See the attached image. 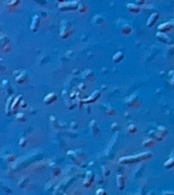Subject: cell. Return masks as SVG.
<instances>
[{
	"instance_id": "6da1fadb",
	"label": "cell",
	"mask_w": 174,
	"mask_h": 195,
	"mask_svg": "<svg viewBox=\"0 0 174 195\" xmlns=\"http://www.w3.org/2000/svg\"><path fill=\"white\" fill-rule=\"evenodd\" d=\"M153 158L152 153L150 151H144L138 154H132V156H125L119 158L118 163L120 165H136L142 163L144 161H149Z\"/></svg>"
},
{
	"instance_id": "7a4b0ae2",
	"label": "cell",
	"mask_w": 174,
	"mask_h": 195,
	"mask_svg": "<svg viewBox=\"0 0 174 195\" xmlns=\"http://www.w3.org/2000/svg\"><path fill=\"white\" fill-rule=\"evenodd\" d=\"M167 135H168V130L165 126H162V125L157 126V129L155 131L149 132V137L153 138L156 141H162Z\"/></svg>"
},
{
	"instance_id": "3957f363",
	"label": "cell",
	"mask_w": 174,
	"mask_h": 195,
	"mask_svg": "<svg viewBox=\"0 0 174 195\" xmlns=\"http://www.w3.org/2000/svg\"><path fill=\"white\" fill-rule=\"evenodd\" d=\"M79 1H59L58 7L61 11H73L79 9Z\"/></svg>"
},
{
	"instance_id": "277c9868",
	"label": "cell",
	"mask_w": 174,
	"mask_h": 195,
	"mask_svg": "<svg viewBox=\"0 0 174 195\" xmlns=\"http://www.w3.org/2000/svg\"><path fill=\"white\" fill-rule=\"evenodd\" d=\"M73 29L72 26L70 25V24L67 21H61V25H60V31H59V35L63 40H66L70 37V35L72 34Z\"/></svg>"
},
{
	"instance_id": "5b68a950",
	"label": "cell",
	"mask_w": 174,
	"mask_h": 195,
	"mask_svg": "<svg viewBox=\"0 0 174 195\" xmlns=\"http://www.w3.org/2000/svg\"><path fill=\"white\" fill-rule=\"evenodd\" d=\"M0 45H1V52L7 53L11 50L10 47V39L4 34H1V39H0Z\"/></svg>"
},
{
	"instance_id": "8992f818",
	"label": "cell",
	"mask_w": 174,
	"mask_h": 195,
	"mask_svg": "<svg viewBox=\"0 0 174 195\" xmlns=\"http://www.w3.org/2000/svg\"><path fill=\"white\" fill-rule=\"evenodd\" d=\"M140 99L138 97V94H133L132 96H129V97L126 98L125 100V105L127 106L129 108H135V107H138L140 105Z\"/></svg>"
},
{
	"instance_id": "52a82bcc",
	"label": "cell",
	"mask_w": 174,
	"mask_h": 195,
	"mask_svg": "<svg viewBox=\"0 0 174 195\" xmlns=\"http://www.w3.org/2000/svg\"><path fill=\"white\" fill-rule=\"evenodd\" d=\"M100 97H101V92L97 90L95 92H93L90 97L86 98V99H83L82 103H83V104H92V103H95L96 101H98V99Z\"/></svg>"
},
{
	"instance_id": "ba28073f",
	"label": "cell",
	"mask_w": 174,
	"mask_h": 195,
	"mask_svg": "<svg viewBox=\"0 0 174 195\" xmlns=\"http://www.w3.org/2000/svg\"><path fill=\"white\" fill-rule=\"evenodd\" d=\"M94 181H95V175H94V173H93L92 171H88L86 173L85 180H83V187H85V188L92 187Z\"/></svg>"
},
{
	"instance_id": "9c48e42d",
	"label": "cell",
	"mask_w": 174,
	"mask_h": 195,
	"mask_svg": "<svg viewBox=\"0 0 174 195\" xmlns=\"http://www.w3.org/2000/svg\"><path fill=\"white\" fill-rule=\"evenodd\" d=\"M15 78V81L18 82V84H26V82L29 81V75H28V72L26 70H21L19 71V73L16 74Z\"/></svg>"
},
{
	"instance_id": "30bf717a",
	"label": "cell",
	"mask_w": 174,
	"mask_h": 195,
	"mask_svg": "<svg viewBox=\"0 0 174 195\" xmlns=\"http://www.w3.org/2000/svg\"><path fill=\"white\" fill-rule=\"evenodd\" d=\"M22 100V95H18V96H16V97L14 98V100H13L12 102V105H11V108H10V110H11V114L12 115H16L18 113V108H19V106H21V102Z\"/></svg>"
},
{
	"instance_id": "8fae6325",
	"label": "cell",
	"mask_w": 174,
	"mask_h": 195,
	"mask_svg": "<svg viewBox=\"0 0 174 195\" xmlns=\"http://www.w3.org/2000/svg\"><path fill=\"white\" fill-rule=\"evenodd\" d=\"M156 38L158 39L160 42H162V43H164V44H166V45L172 44V39L170 38L167 34H164V33L158 32L156 34Z\"/></svg>"
},
{
	"instance_id": "7c38bea8",
	"label": "cell",
	"mask_w": 174,
	"mask_h": 195,
	"mask_svg": "<svg viewBox=\"0 0 174 195\" xmlns=\"http://www.w3.org/2000/svg\"><path fill=\"white\" fill-rule=\"evenodd\" d=\"M40 22H41V19H40V16L38 14H35L33 16L32 18V24L31 26H30V29H31V31L33 33H36L38 32V29L40 28Z\"/></svg>"
},
{
	"instance_id": "4fadbf2b",
	"label": "cell",
	"mask_w": 174,
	"mask_h": 195,
	"mask_svg": "<svg viewBox=\"0 0 174 195\" xmlns=\"http://www.w3.org/2000/svg\"><path fill=\"white\" fill-rule=\"evenodd\" d=\"M1 87H2L3 92H4L5 94H6V96H7L8 98L11 97V95L13 94V91H12V87L10 85V84L8 82V80H6V79H3Z\"/></svg>"
},
{
	"instance_id": "5bb4252c",
	"label": "cell",
	"mask_w": 174,
	"mask_h": 195,
	"mask_svg": "<svg viewBox=\"0 0 174 195\" xmlns=\"http://www.w3.org/2000/svg\"><path fill=\"white\" fill-rule=\"evenodd\" d=\"M157 29H158V32L160 33H164V34H166V33L170 32L172 29V25L170 21H166V22H162V24H160L158 25V28H157Z\"/></svg>"
},
{
	"instance_id": "9a60e30c",
	"label": "cell",
	"mask_w": 174,
	"mask_h": 195,
	"mask_svg": "<svg viewBox=\"0 0 174 195\" xmlns=\"http://www.w3.org/2000/svg\"><path fill=\"white\" fill-rule=\"evenodd\" d=\"M159 19V13L158 12H153L151 15L149 16L148 21H147V25L149 26V28H152V26L156 24L157 21H158Z\"/></svg>"
},
{
	"instance_id": "2e32d148",
	"label": "cell",
	"mask_w": 174,
	"mask_h": 195,
	"mask_svg": "<svg viewBox=\"0 0 174 195\" xmlns=\"http://www.w3.org/2000/svg\"><path fill=\"white\" fill-rule=\"evenodd\" d=\"M57 101V95L55 92H50L44 98V103L46 105H51Z\"/></svg>"
},
{
	"instance_id": "e0dca14e",
	"label": "cell",
	"mask_w": 174,
	"mask_h": 195,
	"mask_svg": "<svg viewBox=\"0 0 174 195\" xmlns=\"http://www.w3.org/2000/svg\"><path fill=\"white\" fill-rule=\"evenodd\" d=\"M164 168L167 170H171L174 168V150L170 154V158L164 163Z\"/></svg>"
},
{
	"instance_id": "ac0fdd59",
	"label": "cell",
	"mask_w": 174,
	"mask_h": 195,
	"mask_svg": "<svg viewBox=\"0 0 174 195\" xmlns=\"http://www.w3.org/2000/svg\"><path fill=\"white\" fill-rule=\"evenodd\" d=\"M116 185L119 190H123L125 188V178L123 175H118L116 177Z\"/></svg>"
},
{
	"instance_id": "d6986e66",
	"label": "cell",
	"mask_w": 174,
	"mask_h": 195,
	"mask_svg": "<svg viewBox=\"0 0 174 195\" xmlns=\"http://www.w3.org/2000/svg\"><path fill=\"white\" fill-rule=\"evenodd\" d=\"M126 7H127V9L130 12L135 13V14H136V13H139L140 11V7L136 4V3H127V4H126Z\"/></svg>"
},
{
	"instance_id": "ffe728a7",
	"label": "cell",
	"mask_w": 174,
	"mask_h": 195,
	"mask_svg": "<svg viewBox=\"0 0 174 195\" xmlns=\"http://www.w3.org/2000/svg\"><path fill=\"white\" fill-rule=\"evenodd\" d=\"M90 128H91L92 131H93L94 136H98V135L100 134V129H99L98 125H97L95 120H92L91 122H90Z\"/></svg>"
},
{
	"instance_id": "44dd1931",
	"label": "cell",
	"mask_w": 174,
	"mask_h": 195,
	"mask_svg": "<svg viewBox=\"0 0 174 195\" xmlns=\"http://www.w3.org/2000/svg\"><path fill=\"white\" fill-rule=\"evenodd\" d=\"M5 4L9 6V11H12V9L15 10V9L18 7V5L21 4V1H19V0H13V1L5 2Z\"/></svg>"
},
{
	"instance_id": "7402d4cb",
	"label": "cell",
	"mask_w": 174,
	"mask_h": 195,
	"mask_svg": "<svg viewBox=\"0 0 174 195\" xmlns=\"http://www.w3.org/2000/svg\"><path fill=\"white\" fill-rule=\"evenodd\" d=\"M156 143V140L151 137H147L143 140V145L145 147H153Z\"/></svg>"
},
{
	"instance_id": "603a6c76",
	"label": "cell",
	"mask_w": 174,
	"mask_h": 195,
	"mask_svg": "<svg viewBox=\"0 0 174 195\" xmlns=\"http://www.w3.org/2000/svg\"><path fill=\"white\" fill-rule=\"evenodd\" d=\"M123 58H124V56H123V53L122 52H117L115 53L114 55H113V58H112V60L114 63H120L122 60H123Z\"/></svg>"
},
{
	"instance_id": "cb8c5ba5",
	"label": "cell",
	"mask_w": 174,
	"mask_h": 195,
	"mask_svg": "<svg viewBox=\"0 0 174 195\" xmlns=\"http://www.w3.org/2000/svg\"><path fill=\"white\" fill-rule=\"evenodd\" d=\"M132 29L130 28V26H129L128 25H122V28H121V34H122V35L128 36V35L132 34Z\"/></svg>"
},
{
	"instance_id": "d4e9b609",
	"label": "cell",
	"mask_w": 174,
	"mask_h": 195,
	"mask_svg": "<svg viewBox=\"0 0 174 195\" xmlns=\"http://www.w3.org/2000/svg\"><path fill=\"white\" fill-rule=\"evenodd\" d=\"M104 107H105V112H106V114L108 115V116H113V115H115L116 111H115L113 108L110 107L109 105H104Z\"/></svg>"
},
{
	"instance_id": "484cf974",
	"label": "cell",
	"mask_w": 174,
	"mask_h": 195,
	"mask_svg": "<svg viewBox=\"0 0 174 195\" xmlns=\"http://www.w3.org/2000/svg\"><path fill=\"white\" fill-rule=\"evenodd\" d=\"M127 130L130 134H136V132H138V127H136L135 124H129L127 126Z\"/></svg>"
},
{
	"instance_id": "4316f807",
	"label": "cell",
	"mask_w": 174,
	"mask_h": 195,
	"mask_svg": "<svg viewBox=\"0 0 174 195\" xmlns=\"http://www.w3.org/2000/svg\"><path fill=\"white\" fill-rule=\"evenodd\" d=\"M168 76H169V84L170 85L174 88V70H170L168 72Z\"/></svg>"
},
{
	"instance_id": "83f0119b",
	"label": "cell",
	"mask_w": 174,
	"mask_h": 195,
	"mask_svg": "<svg viewBox=\"0 0 174 195\" xmlns=\"http://www.w3.org/2000/svg\"><path fill=\"white\" fill-rule=\"evenodd\" d=\"M15 118H16V120H18V122H21V123H23V122H26V120L23 113H18L15 115Z\"/></svg>"
},
{
	"instance_id": "f1b7e54d",
	"label": "cell",
	"mask_w": 174,
	"mask_h": 195,
	"mask_svg": "<svg viewBox=\"0 0 174 195\" xmlns=\"http://www.w3.org/2000/svg\"><path fill=\"white\" fill-rule=\"evenodd\" d=\"M78 10L81 12V13H85L87 10H88V8H87V6L83 4V3H79V6Z\"/></svg>"
},
{
	"instance_id": "f546056e",
	"label": "cell",
	"mask_w": 174,
	"mask_h": 195,
	"mask_svg": "<svg viewBox=\"0 0 174 195\" xmlns=\"http://www.w3.org/2000/svg\"><path fill=\"white\" fill-rule=\"evenodd\" d=\"M26 143H28V139H26V137H22L21 139H19V146L26 147Z\"/></svg>"
},
{
	"instance_id": "4dcf8cb0",
	"label": "cell",
	"mask_w": 174,
	"mask_h": 195,
	"mask_svg": "<svg viewBox=\"0 0 174 195\" xmlns=\"http://www.w3.org/2000/svg\"><path fill=\"white\" fill-rule=\"evenodd\" d=\"M96 195H108V193H107L103 188H99V189L96 191Z\"/></svg>"
},
{
	"instance_id": "1f68e13d",
	"label": "cell",
	"mask_w": 174,
	"mask_h": 195,
	"mask_svg": "<svg viewBox=\"0 0 174 195\" xmlns=\"http://www.w3.org/2000/svg\"><path fill=\"white\" fill-rule=\"evenodd\" d=\"M53 173H54L55 176H57V175H59L60 173H61V170H60V168L55 166L54 168H53Z\"/></svg>"
},
{
	"instance_id": "d6a6232c",
	"label": "cell",
	"mask_w": 174,
	"mask_h": 195,
	"mask_svg": "<svg viewBox=\"0 0 174 195\" xmlns=\"http://www.w3.org/2000/svg\"><path fill=\"white\" fill-rule=\"evenodd\" d=\"M6 158H7V161L10 162V163H12V162L15 161V157L13 156V154H8V156L6 157Z\"/></svg>"
},
{
	"instance_id": "836d02e7",
	"label": "cell",
	"mask_w": 174,
	"mask_h": 195,
	"mask_svg": "<svg viewBox=\"0 0 174 195\" xmlns=\"http://www.w3.org/2000/svg\"><path fill=\"white\" fill-rule=\"evenodd\" d=\"M111 129H112V130H119V124L113 123V124L111 125Z\"/></svg>"
},
{
	"instance_id": "e575fe53",
	"label": "cell",
	"mask_w": 174,
	"mask_h": 195,
	"mask_svg": "<svg viewBox=\"0 0 174 195\" xmlns=\"http://www.w3.org/2000/svg\"><path fill=\"white\" fill-rule=\"evenodd\" d=\"M102 169L104 170V176H109L110 171H109L108 168H106V167H102Z\"/></svg>"
},
{
	"instance_id": "d590c367",
	"label": "cell",
	"mask_w": 174,
	"mask_h": 195,
	"mask_svg": "<svg viewBox=\"0 0 174 195\" xmlns=\"http://www.w3.org/2000/svg\"><path fill=\"white\" fill-rule=\"evenodd\" d=\"M163 195H174V191L165 190V191H163Z\"/></svg>"
},
{
	"instance_id": "8d00e7d4",
	"label": "cell",
	"mask_w": 174,
	"mask_h": 195,
	"mask_svg": "<svg viewBox=\"0 0 174 195\" xmlns=\"http://www.w3.org/2000/svg\"><path fill=\"white\" fill-rule=\"evenodd\" d=\"M21 105H22V106H21L22 108H26V102H22Z\"/></svg>"
},
{
	"instance_id": "74e56055",
	"label": "cell",
	"mask_w": 174,
	"mask_h": 195,
	"mask_svg": "<svg viewBox=\"0 0 174 195\" xmlns=\"http://www.w3.org/2000/svg\"><path fill=\"white\" fill-rule=\"evenodd\" d=\"M144 3H145V1H136V4H138L139 6H140V4H144Z\"/></svg>"
},
{
	"instance_id": "f35d334b",
	"label": "cell",
	"mask_w": 174,
	"mask_h": 195,
	"mask_svg": "<svg viewBox=\"0 0 174 195\" xmlns=\"http://www.w3.org/2000/svg\"><path fill=\"white\" fill-rule=\"evenodd\" d=\"M170 22H171V25H172V29H174V19H171V21H169Z\"/></svg>"
},
{
	"instance_id": "ab89813d",
	"label": "cell",
	"mask_w": 174,
	"mask_h": 195,
	"mask_svg": "<svg viewBox=\"0 0 174 195\" xmlns=\"http://www.w3.org/2000/svg\"><path fill=\"white\" fill-rule=\"evenodd\" d=\"M63 195H67V194H63Z\"/></svg>"
},
{
	"instance_id": "60d3db41",
	"label": "cell",
	"mask_w": 174,
	"mask_h": 195,
	"mask_svg": "<svg viewBox=\"0 0 174 195\" xmlns=\"http://www.w3.org/2000/svg\"><path fill=\"white\" fill-rule=\"evenodd\" d=\"M173 172H174V168H173Z\"/></svg>"
},
{
	"instance_id": "b9f144b4",
	"label": "cell",
	"mask_w": 174,
	"mask_h": 195,
	"mask_svg": "<svg viewBox=\"0 0 174 195\" xmlns=\"http://www.w3.org/2000/svg\"><path fill=\"white\" fill-rule=\"evenodd\" d=\"M173 5H174V3H173Z\"/></svg>"
}]
</instances>
